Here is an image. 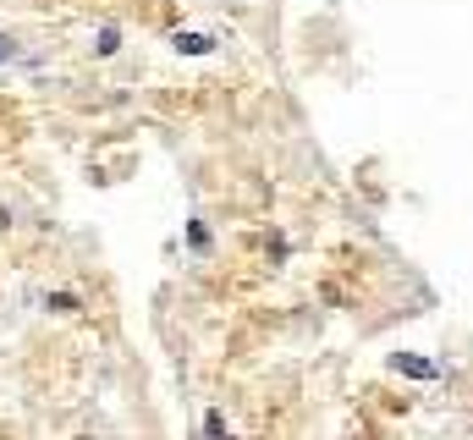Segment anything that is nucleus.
<instances>
[{"mask_svg": "<svg viewBox=\"0 0 473 440\" xmlns=\"http://www.w3.org/2000/svg\"><path fill=\"white\" fill-rule=\"evenodd\" d=\"M12 55H17V45H12L6 34H0V61H12Z\"/></svg>", "mask_w": 473, "mask_h": 440, "instance_id": "obj_1", "label": "nucleus"}]
</instances>
